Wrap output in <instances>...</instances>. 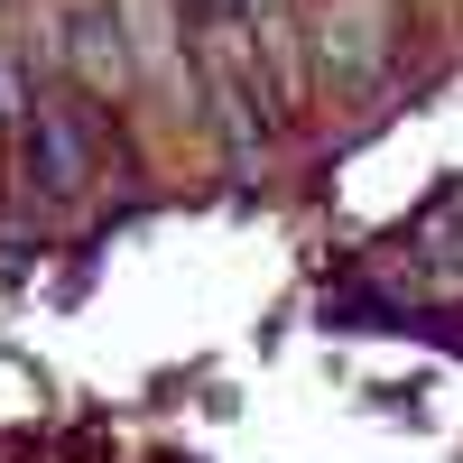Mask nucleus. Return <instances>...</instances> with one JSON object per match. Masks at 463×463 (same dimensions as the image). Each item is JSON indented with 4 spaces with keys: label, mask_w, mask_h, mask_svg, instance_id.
<instances>
[{
    "label": "nucleus",
    "mask_w": 463,
    "mask_h": 463,
    "mask_svg": "<svg viewBox=\"0 0 463 463\" xmlns=\"http://www.w3.org/2000/svg\"><path fill=\"white\" fill-rule=\"evenodd\" d=\"M65 56L84 74V93H130L139 84V56H130V19L121 10H74L65 19Z\"/></svg>",
    "instance_id": "3"
},
{
    "label": "nucleus",
    "mask_w": 463,
    "mask_h": 463,
    "mask_svg": "<svg viewBox=\"0 0 463 463\" xmlns=\"http://www.w3.org/2000/svg\"><path fill=\"white\" fill-rule=\"evenodd\" d=\"M19 139H28V185H37V195H56V204L84 195L93 167H102V130H93V111L74 102L65 84H37Z\"/></svg>",
    "instance_id": "1"
},
{
    "label": "nucleus",
    "mask_w": 463,
    "mask_h": 463,
    "mask_svg": "<svg viewBox=\"0 0 463 463\" xmlns=\"http://www.w3.org/2000/svg\"><path fill=\"white\" fill-rule=\"evenodd\" d=\"M380 56H390V10H380V0H343V10L316 19V65H325V84H371Z\"/></svg>",
    "instance_id": "2"
},
{
    "label": "nucleus",
    "mask_w": 463,
    "mask_h": 463,
    "mask_svg": "<svg viewBox=\"0 0 463 463\" xmlns=\"http://www.w3.org/2000/svg\"><path fill=\"white\" fill-rule=\"evenodd\" d=\"M0 130H10V121H0Z\"/></svg>",
    "instance_id": "4"
}]
</instances>
